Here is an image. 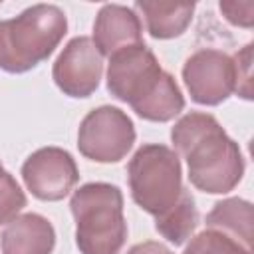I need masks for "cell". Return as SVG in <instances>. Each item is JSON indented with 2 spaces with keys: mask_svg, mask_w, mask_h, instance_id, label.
<instances>
[{
  "mask_svg": "<svg viewBox=\"0 0 254 254\" xmlns=\"http://www.w3.org/2000/svg\"><path fill=\"white\" fill-rule=\"evenodd\" d=\"M127 175L133 200L153 216L171 208L185 189L179 155L159 143L139 147L127 165Z\"/></svg>",
  "mask_w": 254,
  "mask_h": 254,
  "instance_id": "4",
  "label": "cell"
},
{
  "mask_svg": "<svg viewBox=\"0 0 254 254\" xmlns=\"http://www.w3.org/2000/svg\"><path fill=\"white\" fill-rule=\"evenodd\" d=\"M234 67H236V87L234 93H238L244 99H252V44H246L240 52L232 56Z\"/></svg>",
  "mask_w": 254,
  "mask_h": 254,
  "instance_id": "18",
  "label": "cell"
},
{
  "mask_svg": "<svg viewBox=\"0 0 254 254\" xmlns=\"http://www.w3.org/2000/svg\"><path fill=\"white\" fill-rule=\"evenodd\" d=\"M185 107V97L175 81V77L167 71H163L161 79L153 87V91L141 99L139 103L133 105V111L147 121H157L165 123L177 117Z\"/></svg>",
  "mask_w": 254,
  "mask_h": 254,
  "instance_id": "14",
  "label": "cell"
},
{
  "mask_svg": "<svg viewBox=\"0 0 254 254\" xmlns=\"http://www.w3.org/2000/svg\"><path fill=\"white\" fill-rule=\"evenodd\" d=\"M103 56L87 36L73 38L58 56L52 77L69 97H89L101 79Z\"/></svg>",
  "mask_w": 254,
  "mask_h": 254,
  "instance_id": "9",
  "label": "cell"
},
{
  "mask_svg": "<svg viewBox=\"0 0 254 254\" xmlns=\"http://www.w3.org/2000/svg\"><path fill=\"white\" fill-rule=\"evenodd\" d=\"M22 179L36 198L54 202L69 194L79 173L67 151L60 147H44L26 159L22 165Z\"/></svg>",
  "mask_w": 254,
  "mask_h": 254,
  "instance_id": "8",
  "label": "cell"
},
{
  "mask_svg": "<svg viewBox=\"0 0 254 254\" xmlns=\"http://www.w3.org/2000/svg\"><path fill=\"white\" fill-rule=\"evenodd\" d=\"M26 206V194L10 173L0 177V224H8Z\"/></svg>",
  "mask_w": 254,
  "mask_h": 254,
  "instance_id": "17",
  "label": "cell"
},
{
  "mask_svg": "<svg viewBox=\"0 0 254 254\" xmlns=\"http://www.w3.org/2000/svg\"><path fill=\"white\" fill-rule=\"evenodd\" d=\"M196 224H198V212L194 206V198L187 189H183L181 196L171 208L155 216L157 232L175 246L185 244L192 236Z\"/></svg>",
  "mask_w": 254,
  "mask_h": 254,
  "instance_id": "15",
  "label": "cell"
},
{
  "mask_svg": "<svg viewBox=\"0 0 254 254\" xmlns=\"http://www.w3.org/2000/svg\"><path fill=\"white\" fill-rule=\"evenodd\" d=\"M67 32V18L54 4H36L0 22V69L24 73L48 60Z\"/></svg>",
  "mask_w": 254,
  "mask_h": 254,
  "instance_id": "2",
  "label": "cell"
},
{
  "mask_svg": "<svg viewBox=\"0 0 254 254\" xmlns=\"http://www.w3.org/2000/svg\"><path fill=\"white\" fill-rule=\"evenodd\" d=\"M81 254H119L127 240L123 194L109 183H87L69 200Z\"/></svg>",
  "mask_w": 254,
  "mask_h": 254,
  "instance_id": "3",
  "label": "cell"
},
{
  "mask_svg": "<svg viewBox=\"0 0 254 254\" xmlns=\"http://www.w3.org/2000/svg\"><path fill=\"white\" fill-rule=\"evenodd\" d=\"M185 254H252L250 250L242 248L234 240L226 238L220 232L204 230L196 234L189 246L185 248Z\"/></svg>",
  "mask_w": 254,
  "mask_h": 254,
  "instance_id": "16",
  "label": "cell"
},
{
  "mask_svg": "<svg viewBox=\"0 0 254 254\" xmlns=\"http://www.w3.org/2000/svg\"><path fill=\"white\" fill-rule=\"evenodd\" d=\"M0 242L2 254H52L56 232L48 218L26 212L6 224Z\"/></svg>",
  "mask_w": 254,
  "mask_h": 254,
  "instance_id": "11",
  "label": "cell"
},
{
  "mask_svg": "<svg viewBox=\"0 0 254 254\" xmlns=\"http://www.w3.org/2000/svg\"><path fill=\"white\" fill-rule=\"evenodd\" d=\"M163 75L155 54L145 44H135L115 52L109 58L107 89L109 93L129 103L131 107L145 99Z\"/></svg>",
  "mask_w": 254,
  "mask_h": 254,
  "instance_id": "6",
  "label": "cell"
},
{
  "mask_svg": "<svg viewBox=\"0 0 254 254\" xmlns=\"http://www.w3.org/2000/svg\"><path fill=\"white\" fill-rule=\"evenodd\" d=\"M183 79L192 101L200 105H218L234 93V60L216 48L196 50L183 65Z\"/></svg>",
  "mask_w": 254,
  "mask_h": 254,
  "instance_id": "7",
  "label": "cell"
},
{
  "mask_svg": "<svg viewBox=\"0 0 254 254\" xmlns=\"http://www.w3.org/2000/svg\"><path fill=\"white\" fill-rule=\"evenodd\" d=\"M141 20L133 8L121 4H105L93 24V44L101 56L111 58L115 52L143 44Z\"/></svg>",
  "mask_w": 254,
  "mask_h": 254,
  "instance_id": "10",
  "label": "cell"
},
{
  "mask_svg": "<svg viewBox=\"0 0 254 254\" xmlns=\"http://www.w3.org/2000/svg\"><path fill=\"white\" fill-rule=\"evenodd\" d=\"M2 173H4V169H2V163H0V177H2Z\"/></svg>",
  "mask_w": 254,
  "mask_h": 254,
  "instance_id": "21",
  "label": "cell"
},
{
  "mask_svg": "<svg viewBox=\"0 0 254 254\" xmlns=\"http://www.w3.org/2000/svg\"><path fill=\"white\" fill-rule=\"evenodd\" d=\"M145 18L147 32L157 40H171L181 36L190 24L194 4H175V2H135Z\"/></svg>",
  "mask_w": 254,
  "mask_h": 254,
  "instance_id": "13",
  "label": "cell"
},
{
  "mask_svg": "<svg viewBox=\"0 0 254 254\" xmlns=\"http://www.w3.org/2000/svg\"><path fill=\"white\" fill-rule=\"evenodd\" d=\"M127 254H173V252H171L165 244L149 240V242L135 244L133 248H129V252H127Z\"/></svg>",
  "mask_w": 254,
  "mask_h": 254,
  "instance_id": "20",
  "label": "cell"
},
{
  "mask_svg": "<svg viewBox=\"0 0 254 254\" xmlns=\"http://www.w3.org/2000/svg\"><path fill=\"white\" fill-rule=\"evenodd\" d=\"M224 18L240 28H252L254 22V2H220L218 4Z\"/></svg>",
  "mask_w": 254,
  "mask_h": 254,
  "instance_id": "19",
  "label": "cell"
},
{
  "mask_svg": "<svg viewBox=\"0 0 254 254\" xmlns=\"http://www.w3.org/2000/svg\"><path fill=\"white\" fill-rule=\"evenodd\" d=\"M252 204L244 198H226L214 204L206 214L208 230L220 232L226 238L234 240L242 248L252 252Z\"/></svg>",
  "mask_w": 254,
  "mask_h": 254,
  "instance_id": "12",
  "label": "cell"
},
{
  "mask_svg": "<svg viewBox=\"0 0 254 254\" xmlns=\"http://www.w3.org/2000/svg\"><path fill=\"white\" fill-rule=\"evenodd\" d=\"M175 153L183 155L189 167V181L204 192L224 194L244 175V157L210 113L190 111L171 129Z\"/></svg>",
  "mask_w": 254,
  "mask_h": 254,
  "instance_id": "1",
  "label": "cell"
},
{
  "mask_svg": "<svg viewBox=\"0 0 254 254\" xmlns=\"http://www.w3.org/2000/svg\"><path fill=\"white\" fill-rule=\"evenodd\" d=\"M135 143V127L125 111L101 105L89 111L77 131V149L95 163L121 161Z\"/></svg>",
  "mask_w": 254,
  "mask_h": 254,
  "instance_id": "5",
  "label": "cell"
}]
</instances>
